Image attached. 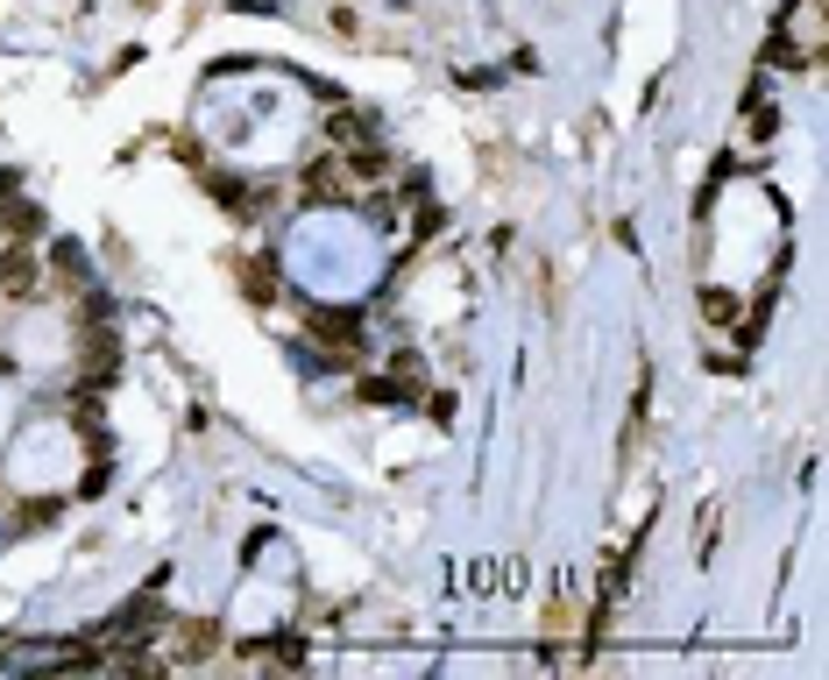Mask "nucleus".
<instances>
[{
    "mask_svg": "<svg viewBox=\"0 0 829 680\" xmlns=\"http://www.w3.org/2000/svg\"><path fill=\"white\" fill-rule=\"evenodd\" d=\"M214 653H220V624L185 616V624H177V659H185V667H199V659H214Z\"/></svg>",
    "mask_w": 829,
    "mask_h": 680,
    "instance_id": "nucleus-1",
    "label": "nucleus"
},
{
    "mask_svg": "<svg viewBox=\"0 0 829 680\" xmlns=\"http://www.w3.org/2000/svg\"><path fill=\"white\" fill-rule=\"evenodd\" d=\"M0 291H8V298H36V255H28V249L0 255Z\"/></svg>",
    "mask_w": 829,
    "mask_h": 680,
    "instance_id": "nucleus-2",
    "label": "nucleus"
},
{
    "mask_svg": "<svg viewBox=\"0 0 829 680\" xmlns=\"http://www.w3.org/2000/svg\"><path fill=\"white\" fill-rule=\"evenodd\" d=\"M326 135H334V142H348V149H361V142L376 135V120L348 107V114H326Z\"/></svg>",
    "mask_w": 829,
    "mask_h": 680,
    "instance_id": "nucleus-3",
    "label": "nucleus"
},
{
    "mask_svg": "<svg viewBox=\"0 0 829 680\" xmlns=\"http://www.w3.org/2000/svg\"><path fill=\"white\" fill-rule=\"evenodd\" d=\"M57 518H65V504H57V496H28V504H22V518H14V525H22V532H50Z\"/></svg>",
    "mask_w": 829,
    "mask_h": 680,
    "instance_id": "nucleus-4",
    "label": "nucleus"
},
{
    "mask_svg": "<svg viewBox=\"0 0 829 680\" xmlns=\"http://www.w3.org/2000/svg\"><path fill=\"white\" fill-rule=\"evenodd\" d=\"M334 171H341L334 157H326V163H306V199L312 206H320V199H341V177Z\"/></svg>",
    "mask_w": 829,
    "mask_h": 680,
    "instance_id": "nucleus-5",
    "label": "nucleus"
},
{
    "mask_svg": "<svg viewBox=\"0 0 829 680\" xmlns=\"http://www.w3.org/2000/svg\"><path fill=\"white\" fill-rule=\"evenodd\" d=\"M0 220H8V234H14V241L43 234V206H8V214H0Z\"/></svg>",
    "mask_w": 829,
    "mask_h": 680,
    "instance_id": "nucleus-6",
    "label": "nucleus"
},
{
    "mask_svg": "<svg viewBox=\"0 0 829 680\" xmlns=\"http://www.w3.org/2000/svg\"><path fill=\"white\" fill-rule=\"evenodd\" d=\"M348 177H361V185H376V177H383V157H376V149L361 142L355 157H348Z\"/></svg>",
    "mask_w": 829,
    "mask_h": 680,
    "instance_id": "nucleus-7",
    "label": "nucleus"
},
{
    "mask_svg": "<svg viewBox=\"0 0 829 680\" xmlns=\"http://www.w3.org/2000/svg\"><path fill=\"white\" fill-rule=\"evenodd\" d=\"M702 312H710L716 326H730V320H737V298H730V291H702Z\"/></svg>",
    "mask_w": 829,
    "mask_h": 680,
    "instance_id": "nucleus-8",
    "label": "nucleus"
},
{
    "mask_svg": "<svg viewBox=\"0 0 829 680\" xmlns=\"http://www.w3.org/2000/svg\"><path fill=\"white\" fill-rule=\"evenodd\" d=\"M0 376H8V355H0Z\"/></svg>",
    "mask_w": 829,
    "mask_h": 680,
    "instance_id": "nucleus-9",
    "label": "nucleus"
}]
</instances>
